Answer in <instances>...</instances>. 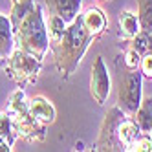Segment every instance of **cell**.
Wrapping results in <instances>:
<instances>
[{"instance_id":"obj_1","label":"cell","mask_w":152,"mask_h":152,"mask_svg":"<svg viewBox=\"0 0 152 152\" xmlns=\"http://www.w3.org/2000/svg\"><path fill=\"white\" fill-rule=\"evenodd\" d=\"M17 50L44 61L50 50V35L42 9L33 0H17L9 15Z\"/></svg>"},{"instance_id":"obj_2","label":"cell","mask_w":152,"mask_h":152,"mask_svg":"<svg viewBox=\"0 0 152 152\" xmlns=\"http://www.w3.org/2000/svg\"><path fill=\"white\" fill-rule=\"evenodd\" d=\"M97 37L92 35L88 28L84 26L81 15L73 22L66 24V28L61 31V35H57L55 39H50V48L53 51L55 66L61 77L68 79L77 70L86 50L90 48V44Z\"/></svg>"},{"instance_id":"obj_3","label":"cell","mask_w":152,"mask_h":152,"mask_svg":"<svg viewBox=\"0 0 152 152\" xmlns=\"http://www.w3.org/2000/svg\"><path fill=\"white\" fill-rule=\"evenodd\" d=\"M141 130L132 115L125 114L117 106H112L101 121L95 148L97 152H130Z\"/></svg>"},{"instance_id":"obj_4","label":"cell","mask_w":152,"mask_h":152,"mask_svg":"<svg viewBox=\"0 0 152 152\" xmlns=\"http://www.w3.org/2000/svg\"><path fill=\"white\" fill-rule=\"evenodd\" d=\"M6 112H7L9 119H11V125H13L17 137H22L24 141H44L46 139L48 126L37 121L33 114L29 112V104H28L24 90L18 88L11 94Z\"/></svg>"},{"instance_id":"obj_5","label":"cell","mask_w":152,"mask_h":152,"mask_svg":"<svg viewBox=\"0 0 152 152\" xmlns=\"http://www.w3.org/2000/svg\"><path fill=\"white\" fill-rule=\"evenodd\" d=\"M141 83L143 75L139 70H128L123 66L119 73V84H117V108L128 115H134L141 104Z\"/></svg>"},{"instance_id":"obj_6","label":"cell","mask_w":152,"mask_h":152,"mask_svg":"<svg viewBox=\"0 0 152 152\" xmlns=\"http://www.w3.org/2000/svg\"><path fill=\"white\" fill-rule=\"evenodd\" d=\"M42 68V61L35 59L33 55L17 50L9 55V59L4 64V70L7 73V77L18 86H26V84H33L39 79V73Z\"/></svg>"},{"instance_id":"obj_7","label":"cell","mask_w":152,"mask_h":152,"mask_svg":"<svg viewBox=\"0 0 152 152\" xmlns=\"http://www.w3.org/2000/svg\"><path fill=\"white\" fill-rule=\"evenodd\" d=\"M110 75H108L106 64L103 61V57H95L94 66H92V75H90V94L94 97V101L97 104H104L108 95H110Z\"/></svg>"},{"instance_id":"obj_8","label":"cell","mask_w":152,"mask_h":152,"mask_svg":"<svg viewBox=\"0 0 152 152\" xmlns=\"http://www.w3.org/2000/svg\"><path fill=\"white\" fill-rule=\"evenodd\" d=\"M44 4L50 9V15L59 17L66 24H70L81 15L83 0H44Z\"/></svg>"},{"instance_id":"obj_9","label":"cell","mask_w":152,"mask_h":152,"mask_svg":"<svg viewBox=\"0 0 152 152\" xmlns=\"http://www.w3.org/2000/svg\"><path fill=\"white\" fill-rule=\"evenodd\" d=\"M28 104H29V112L33 114V117L37 121H40L46 126L55 123L57 110H55V106H53V103L50 99H46V97H42V95H35V97H31V99H28Z\"/></svg>"},{"instance_id":"obj_10","label":"cell","mask_w":152,"mask_h":152,"mask_svg":"<svg viewBox=\"0 0 152 152\" xmlns=\"http://www.w3.org/2000/svg\"><path fill=\"white\" fill-rule=\"evenodd\" d=\"M15 35L13 26L7 15L0 13V64H6L9 55L15 51Z\"/></svg>"},{"instance_id":"obj_11","label":"cell","mask_w":152,"mask_h":152,"mask_svg":"<svg viewBox=\"0 0 152 152\" xmlns=\"http://www.w3.org/2000/svg\"><path fill=\"white\" fill-rule=\"evenodd\" d=\"M81 17H83L84 26L88 28V31H90L92 35H95V37L103 35V31L106 29V17H104V13L101 11L99 7H90V9H86Z\"/></svg>"},{"instance_id":"obj_12","label":"cell","mask_w":152,"mask_h":152,"mask_svg":"<svg viewBox=\"0 0 152 152\" xmlns=\"http://www.w3.org/2000/svg\"><path fill=\"white\" fill-rule=\"evenodd\" d=\"M136 125L139 126L141 134H152V97H143L137 112L132 115Z\"/></svg>"},{"instance_id":"obj_13","label":"cell","mask_w":152,"mask_h":152,"mask_svg":"<svg viewBox=\"0 0 152 152\" xmlns=\"http://www.w3.org/2000/svg\"><path fill=\"white\" fill-rule=\"evenodd\" d=\"M117 22H119V29H121V35L125 39H130L132 40L139 31H141V26H139V18L132 13V11H121L117 17Z\"/></svg>"},{"instance_id":"obj_14","label":"cell","mask_w":152,"mask_h":152,"mask_svg":"<svg viewBox=\"0 0 152 152\" xmlns=\"http://www.w3.org/2000/svg\"><path fill=\"white\" fill-rule=\"evenodd\" d=\"M137 18L141 31L152 35V0H137Z\"/></svg>"},{"instance_id":"obj_15","label":"cell","mask_w":152,"mask_h":152,"mask_svg":"<svg viewBox=\"0 0 152 152\" xmlns=\"http://www.w3.org/2000/svg\"><path fill=\"white\" fill-rule=\"evenodd\" d=\"M0 139H4L9 145H13V141L17 139V134L13 130V125H11V119H9L7 112H0Z\"/></svg>"},{"instance_id":"obj_16","label":"cell","mask_w":152,"mask_h":152,"mask_svg":"<svg viewBox=\"0 0 152 152\" xmlns=\"http://www.w3.org/2000/svg\"><path fill=\"white\" fill-rule=\"evenodd\" d=\"M139 64H141V55L130 46L123 53V66L128 68V70H139Z\"/></svg>"},{"instance_id":"obj_17","label":"cell","mask_w":152,"mask_h":152,"mask_svg":"<svg viewBox=\"0 0 152 152\" xmlns=\"http://www.w3.org/2000/svg\"><path fill=\"white\" fill-rule=\"evenodd\" d=\"M130 152H152V137L148 134H139L132 143Z\"/></svg>"},{"instance_id":"obj_18","label":"cell","mask_w":152,"mask_h":152,"mask_svg":"<svg viewBox=\"0 0 152 152\" xmlns=\"http://www.w3.org/2000/svg\"><path fill=\"white\" fill-rule=\"evenodd\" d=\"M139 72L143 77L152 79V51L141 55V64H139Z\"/></svg>"},{"instance_id":"obj_19","label":"cell","mask_w":152,"mask_h":152,"mask_svg":"<svg viewBox=\"0 0 152 152\" xmlns=\"http://www.w3.org/2000/svg\"><path fill=\"white\" fill-rule=\"evenodd\" d=\"M0 152H11V145L6 143L4 139H0Z\"/></svg>"},{"instance_id":"obj_20","label":"cell","mask_w":152,"mask_h":152,"mask_svg":"<svg viewBox=\"0 0 152 152\" xmlns=\"http://www.w3.org/2000/svg\"><path fill=\"white\" fill-rule=\"evenodd\" d=\"M15 2H17V0H11V4H15Z\"/></svg>"}]
</instances>
